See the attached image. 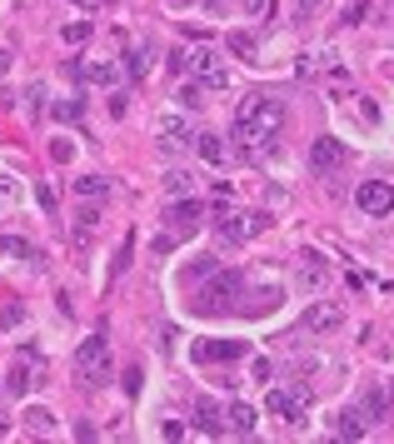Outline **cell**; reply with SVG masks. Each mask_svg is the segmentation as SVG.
I'll return each mask as SVG.
<instances>
[{"mask_svg":"<svg viewBox=\"0 0 394 444\" xmlns=\"http://www.w3.org/2000/svg\"><path fill=\"white\" fill-rule=\"evenodd\" d=\"M284 100L280 95H245L240 100V110H235V125H230V135H235V150L245 160H265V155H275V140L284 130Z\"/></svg>","mask_w":394,"mask_h":444,"instance_id":"obj_1","label":"cell"},{"mask_svg":"<svg viewBox=\"0 0 394 444\" xmlns=\"http://www.w3.org/2000/svg\"><path fill=\"white\" fill-rule=\"evenodd\" d=\"M240 294H245V274L220 265V270L210 274V285L195 290V314H225V310L240 300Z\"/></svg>","mask_w":394,"mask_h":444,"instance_id":"obj_2","label":"cell"},{"mask_svg":"<svg viewBox=\"0 0 394 444\" xmlns=\"http://www.w3.org/2000/svg\"><path fill=\"white\" fill-rule=\"evenodd\" d=\"M75 370L85 374V385H110V340L105 334H90L75 350Z\"/></svg>","mask_w":394,"mask_h":444,"instance_id":"obj_3","label":"cell"},{"mask_svg":"<svg viewBox=\"0 0 394 444\" xmlns=\"http://www.w3.org/2000/svg\"><path fill=\"white\" fill-rule=\"evenodd\" d=\"M269 225H275V220H269L265 210H225V215H220V240L240 245V240H255V235H265Z\"/></svg>","mask_w":394,"mask_h":444,"instance_id":"obj_4","label":"cell"},{"mask_svg":"<svg viewBox=\"0 0 394 444\" xmlns=\"http://www.w3.org/2000/svg\"><path fill=\"white\" fill-rule=\"evenodd\" d=\"M190 75L200 80L205 90H230V65H225L220 50H210V46H195L190 50Z\"/></svg>","mask_w":394,"mask_h":444,"instance_id":"obj_5","label":"cell"},{"mask_svg":"<svg viewBox=\"0 0 394 444\" xmlns=\"http://www.w3.org/2000/svg\"><path fill=\"white\" fill-rule=\"evenodd\" d=\"M265 410L275 414V419H284V425H304L309 394H304V390H284V385H275V390L265 394Z\"/></svg>","mask_w":394,"mask_h":444,"instance_id":"obj_6","label":"cell"},{"mask_svg":"<svg viewBox=\"0 0 394 444\" xmlns=\"http://www.w3.org/2000/svg\"><path fill=\"white\" fill-rule=\"evenodd\" d=\"M344 160H349L344 140H335V135L309 140V170H315V175H335V170H344Z\"/></svg>","mask_w":394,"mask_h":444,"instance_id":"obj_7","label":"cell"},{"mask_svg":"<svg viewBox=\"0 0 394 444\" xmlns=\"http://www.w3.org/2000/svg\"><path fill=\"white\" fill-rule=\"evenodd\" d=\"M165 225H170V235H195V230L205 225V205L195 195H180L170 210H165Z\"/></svg>","mask_w":394,"mask_h":444,"instance_id":"obj_8","label":"cell"},{"mask_svg":"<svg viewBox=\"0 0 394 444\" xmlns=\"http://www.w3.org/2000/svg\"><path fill=\"white\" fill-rule=\"evenodd\" d=\"M190 354H195V365H235V359L250 354V345L245 340H200Z\"/></svg>","mask_w":394,"mask_h":444,"instance_id":"obj_9","label":"cell"},{"mask_svg":"<svg viewBox=\"0 0 394 444\" xmlns=\"http://www.w3.org/2000/svg\"><path fill=\"white\" fill-rule=\"evenodd\" d=\"M344 325V305H335V300H309V310H304V330L309 334H335Z\"/></svg>","mask_w":394,"mask_h":444,"instance_id":"obj_10","label":"cell"},{"mask_svg":"<svg viewBox=\"0 0 394 444\" xmlns=\"http://www.w3.org/2000/svg\"><path fill=\"white\" fill-rule=\"evenodd\" d=\"M355 205L364 210V215H389L394 210V185L389 180H364L355 190Z\"/></svg>","mask_w":394,"mask_h":444,"instance_id":"obj_11","label":"cell"},{"mask_svg":"<svg viewBox=\"0 0 394 444\" xmlns=\"http://www.w3.org/2000/svg\"><path fill=\"white\" fill-rule=\"evenodd\" d=\"M155 135H160V150H185L195 135H190V120H180V115H160L155 120Z\"/></svg>","mask_w":394,"mask_h":444,"instance_id":"obj_12","label":"cell"},{"mask_svg":"<svg viewBox=\"0 0 394 444\" xmlns=\"http://www.w3.org/2000/svg\"><path fill=\"white\" fill-rule=\"evenodd\" d=\"M95 230H100V200H85V210H75V225H70V240L85 250L95 240Z\"/></svg>","mask_w":394,"mask_h":444,"instance_id":"obj_13","label":"cell"},{"mask_svg":"<svg viewBox=\"0 0 394 444\" xmlns=\"http://www.w3.org/2000/svg\"><path fill=\"white\" fill-rule=\"evenodd\" d=\"M300 285H304V294H320V290L329 285V265H324V255H315V250H309V255L300 260Z\"/></svg>","mask_w":394,"mask_h":444,"instance_id":"obj_14","label":"cell"},{"mask_svg":"<svg viewBox=\"0 0 394 444\" xmlns=\"http://www.w3.org/2000/svg\"><path fill=\"white\" fill-rule=\"evenodd\" d=\"M195 430H200V434H210V439H220L225 430H230L215 399H195Z\"/></svg>","mask_w":394,"mask_h":444,"instance_id":"obj_15","label":"cell"},{"mask_svg":"<svg viewBox=\"0 0 394 444\" xmlns=\"http://www.w3.org/2000/svg\"><path fill=\"white\" fill-rule=\"evenodd\" d=\"M225 419H230V434H240V439H250V434L260 430V410L245 405V399H235V405L225 410Z\"/></svg>","mask_w":394,"mask_h":444,"instance_id":"obj_16","label":"cell"},{"mask_svg":"<svg viewBox=\"0 0 394 444\" xmlns=\"http://www.w3.org/2000/svg\"><path fill=\"white\" fill-rule=\"evenodd\" d=\"M85 85H115V60H75L70 65Z\"/></svg>","mask_w":394,"mask_h":444,"instance_id":"obj_17","label":"cell"},{"mask_svg":"<svg viewBox=\"0 0 394 444\" xmlns=\"http://www.w3.org/2000/svg\"><path fill=\"white\" fill-rule=\"evenodd\" d=\"M225 50H230L235 60H245V65H255V55H260V40L250 30H230L225 35Z\"/></svg>","mask_w":394,"mask_h":444,"instance_id":"obj_18","label":"cell"},{"mask_svg":"<svg viewBox=\"0 0 394 444\" xmlns=\"http://www.w3.org/2000/svg\"><path fill=\"white\" fill-rule=\"evenodd\" d=\"M195 150H200L205 165H225L230 160V145H225L220 135H195Z\"/></svg>","mask_w":394,"mask_h":444,"instance_id":"obj_19","label":"cell"},{"mask_svg":"<svg viewBox=\"0 0 394 444\" xmlns=\"http://www.w3.org/2000/svg\"><path fill=\"white\" fill-rule=\"evenodd\" d=\"M70 190L80 200H105L110 195V180L105 175H80V180H70Z\"/></svg>","mask_w":394,"mask_h":444,"instance_id":"obj_20","label":"cell"},{"mask_svg":"<svg viewBox=\"0 0 394 444\" xmlns=\"http://www.w3.org/2000/svg\"><path fill=\"white\" fill-rule=\"evenodd\" d=\"M30 385H40V379L30 374V354H20V365L6 374V390H10V394H30Z\"/></svg>","mask_w":394,"mask_h":444,"instance_id":"obj_21","label":"cell"},{"mask_svg":"<svg viewBox=\"0 0 394 444\" xmlns=\"http://www.w3.org/2000/svg\"><path fill=\"white\" fill-rule=\"evenodd\" d=\"M135 265V230H125V240H120V250H115V260H110V280H120Z\"/></svg>","mask_w":394,"mask_h":444,"instance_id":"obj_22","label":"cell"},{"mask_svg":"<svg viewBox=\"0 0 394 444\" xmlns=\"http://www.w3.org/2000/svg\"><path fill=\"white\" fill-rule=\"evenodd\" d=\"M0 255H20V260H30V265H45V255H40L35 245L15 240V235H0Z\"/></svg>","mask_w":394,"mask_h":444,"instance_id":"obj_23","label":"cell"},{"mask_svg":"<svg viewBox=\"0 0 394 444\" xmlns=\"http://www.w3.org/2000/svg\"><path fill=\"white\" fill-rule=\"evenodd\" d=\"M20 419H25V430H35V434H55V414H50L45 405H30Z\"/></svg>","mask_w":394,"mask_h":444,"instance_id":"obj_24","label":"cell"},{"mask_svg":"<svg viewBox=\"0 0 394 444\" xmlns=\"http://www.w3.org/2000/svg\"><path fill=\"white\" fill-rule=\"evenodd\" d=\"M215 270H220V255H195L190 265H185V285L190 280H210Z\"/></svg>","mask_w":394,"mask_h":444,"instance_id":"obj_25","label":"cell"},{"mask_svg":"<svg viewBox=\"0 0 394 444\" xmlns=\"http://www.w3.org/2000/svg\"><path fill=\"white\" fill-rule=\"evenodd\" d=\"M335 434H340V439H360V434H364V414H360V410H340Z\"/></svg>","mask_w":394,"mask_h":444,"instance_id":"obj_26","label":"cell"},{"mask_svg":"<svg viewBox=\"0 0 394 444\" xmlns=\"http://www.w3.org/2000/svg\"><path fill=\"white\" fill-rule=\"evenodd\" d=\"M165 190H170L175 200H180V195H195V175H190V170H170V175H165Z\"/></svg>","mask_w":394,"mask_h":444,"instance_id":"obj_27","label":"cell"},{"mask_svg":"<svg viewBox=\"0 0 394 444\" xmlns=\"http://www.w3.org/2000/svg\"><path fill=\"white\" fill-rule=\"evenodd\" d=\"M275 305H280V290L269 285V290H255V294H250V305H245V314H265V310H275Z\"/></svg>","mask_w":394,"mask_h":444,"instance_id":"obj_28","label":"cell"},{"mask_svg":"<svg viewBox=\"0 0 394 444\" xmlns=\"http://www.w3.org/2000/svg\"><path fill=\"white\" fill-rule=\"evenodd\" d=\"M60 40H65V46H85V40H90V20H70V26H60Z\"/></svg>","mask_w":394,"mask_h":444,"instance_id":"obj_29","label":"cell"},{"mask_svg":"<svg viewBox=\"0 0 394 444\" xmlns=\"http://www.w3.org/2000/svg\"><path fill=\"white\" fill-rule=\"evenodd\" d=\"M200 95H205V85H200V80L190 75V80H185V85H180V105H185V110H200V105H205Z\"/></svg>","mask_w":394,"mask_h":444,"instance_id":"obj_30","label":"cell"},{"mask_svg":"<svg viewBox=\"0 0 394 444\" xmlns=\"http://www.w3.org/2000/svg\"><path fill=\"white\" fill-rule=\"evenodd\" d=\"M384 410H389V390H364V414L380 419Z\"/></svg>","mask_w":394,"mask_h":444,"instance_id":"obj_31","label":"cell"},{"mask_svg":"<svg viewBox=\"0 0 394 444\" xmlns=\"http://www.w3.org/2000/svg\"><path fill=\"white\" fill-rule=\"evenodd\" d=\"M240 10L250 20H269V15H275V0H240Z\"/></svg>","mask_w":394,"mask_h":444,"instance_id":"obj_32","label":"cell"},{"mask_svg":"<svg viewBox=\"0 0 394 444\" xmlns=\"http://www.w3.org/2000/svg\"><path fill=\"white\" fill-rule=\"evenodd\" d=\"M35 200H40V210H45L50 220L60 215V200H55V190H50V185H35Z\"/></svg>","mask_w":394,"mask_h":444,"instance_id":"obj_33","label":"cell"},{"mask_svg":"<svg viewBox=\"0 0 394 444\" xmlns=\"http://www.w3.org/2000/svg\"><path fill=\"white\" fill-rule=\"evenodd\" d=\"M125 75L130 80H145V50H125Z\"/></svg>","mask_w":394,"mask_h":444,"instance_id":"obj_34","label":"cell"},{"mask_svg":"<svg viewBox=\"0 0 394 444\" xmlns=\"http://www.w3.org/2000/svg\"><path fill=\"white\" fill-rule=\"evenodd\" d=\"M20 200V185L10 180V175H0V210H6V205H15Z\"/></svg>","mask_w":394,"mask_h":444,"instance_id":"obj_35","label":"cell"},{"mask_svg":"<svg viewBox=\"0 0 394 444\" xmlns=\"http://www.w3.org/2000/svg\"><path fill=\"white\" fill-rule=\"evenodd\" d=\"M70 155H75V145H70V140H50V160H55V165H65Z\"/></svg>","mask_w":394,"mask_h":444,"instance_id":"obj_36","label":"cell"},{"mask_svg":"<svg viewBox=\"0 0 394 444\" xmlns=\"http://www.w3.org/2000/svg\"><path fill=\"white\" fill-rule=\"evenodd\" d=\"M175 245H180V235H170V230H165V235H155V245H150V250H155V255H170Z\"/></svg>","mask_w":394,"mask_h":444,"instance_id":"obj_37","label":"cell"},{"mask_svg":"<svg viewBox=\"0 0 394 444\" xmlns=\"http://www.w3.org/2000/svg\"><path fill=\"white\" fill-rule=\"evenodd\" d=\"M364 15H369V6H344V26H364Z\"/></svg>","mask_w":394,"mask_h":444,"instance_id":"obj_38","label":"cell"},{"mask_svg":"<svg viewBox=\"0 0 394 444\" xmlns=\"http://www.w3.org/2000/svg\"><path fill=\"white\" fill-rule=\"evenodd\" d=\"M55 115H60V120H80V100H60Z\"/></svg>","mask_w":394,"mask_h":444,"instance_id":"obj_39","label":"cell"},{"mask_svg":"<svg viewBox=\"0 0 394 444\" xmlns=\"http://www.w3.org/2000/svg\"><path fill=\"white\" fill-rule=\"evenodd\" d=\"M25 100H30V115H40V110H45V105H40V100H45V85H30Z\"/></svg>","mask_w":394,"mask_h":444,"instance_id":"obj_40","label":"cell"},{"mask_svg":"<svg viewBox=\"0 0 394 444\" xmlns=\"http://www.w3.org/2000/svg\"><path fill=\"white\" fill-rule=\"evenodd\" d=\"M360 115H364L369 125H375V120H380V105H375V100H369V95H360Z\"/></svg>","mask_w":394,"mask_h":444,"instance_id":"obj_41","label":"cell"},{"mask_svg":"<svg viewBox=\"0 0 394 444\" xmlns=\"http://www.w3.org/2000/svg\"><path fill=\"white\" fill-rule=\"evenodd\" d=\"M170 70H175V75H185V70H190V55L175 50V55H170Z\"/></svg>","mask_w":394,"mask_h":444,"instance_id":"obj_42","label":"cell"},{"mask_svg":"<svg viewBox=\"0 0 394 444\" xmlns=\"http://www.w3.org/2000/svg\"><path fill=\"white\" fill-rule=\"evenodd\" d=\"M20 314H25L20 305H6V314H0V325H20Z\"/></svg>","mask_w":394,"mask_h":444,"instance_id":"obj_43","label":"cell"},{"mask_svg":"<svg viewBox=\"0 0 394 444\" xmlns=\"http://www.w3.org/2000/svg\"><path fill=\"white\" fill-rule=\"evenodd\" d=\"M125 394H140V370H125Z\"/></svg>","mask_w":394,"mask_h":444,"instance_id":"obj_44","label":"cell"},{"mask_svg":"<svg viewBox=\"0 0 394 444\" xmlns=\"http://www.w3.org/2000/svg\"><path fill=\"white\" fill-rule=\"evenodd\" d=\"M309 10H320V0H295V15H309Z\"/></svg>","mask_w":394,"mask_h":444,"instance_id":"obj_45","label":"cell"},{"mask_svg":"<svg viewBox=\"0 0 394 444\" xmlns=\"http://www.w3.org/2000/svg\"><path fill=\"white\" fill-rule=\"evenodd\" d=\"M210 10H230V6H240V0H205Z\"/></svg>","mask_w":394,"mask_h":444,"instance_id":"obj_46","label":"cell"},{"mask_svg":"<svg viewBox=\"0 0 394 444\" xmlns=\"http://www.w3.org/2000/svg\"><path fill=\"white\" fill-rule=\"evenodd\" d=\"M6 70H10V55H6V50H0V75H6Z\"/></svg>","mask_w":394,"mask_h":444,"instance_id":"obj_47","label":"cell"},{"mask_svg":"<svg viewBox=\"0 0 394 444\" xmlns=\"http://www.w3.org/2000/svg\"><path fill=\"white\" fill-rule=\"evenodd\" d=\"M6 430H10V419H6V414H0V434H6Z\"/></svg>","mask_w":394,"mask_h":444,"instance_id":"obj_48","label":"cell"},{"mask_svg":"<svg viewBox=\"0 0 394 444\" xmlns=\"http://www.w3.org/2000/svg\"><path fill=\"white\" fill-rule=\"evenodd\" d=\"M170 6H195V0H170Z\"/></svg>","mask_w":394,"mask_h":444,"instance_id":"obj_49","label":"cell"},{"mask_svg":"<svg viewBox=\"0 0 394 444\" xmlns=\"http://www.w3.org/2000/svg\"><path fill=\"white\" fill-rule=\"evenodd\" d=\"M0 390H6V374H0Z\"/></svg>","mask_w":394,"mask_h":444,"instance_id":"obj_50","label":"cell"}]
</instances>
